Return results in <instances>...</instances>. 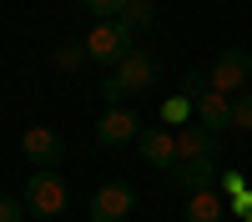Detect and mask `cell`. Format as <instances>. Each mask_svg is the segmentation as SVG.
Wrapping results in <instances>:
<instances>
[{
    "label": "cell",
    "instance_id": "6da1fadb",
    "mask_svg": "<svg viewBox=\"0 0 252 222\" xmlns=\"http://www.w3.org/2000/svg\"><path fill=\"white\" fill-rule=\"evenodd\" d=\"M81 46H86V61H96V66H111V71L136 51V46H131V31H126L121 20H96L91 35L81 40Z\"/></svg>",
    "mask_w": 252,
    "mask_h": 222
},
{
    "label": "cell",
    "instance_id": "7a4b0ae2",
    "mask_svg": "<svg viewBox=\"0 0 252 222\" xmlns=\"http://www.w3.org/2000/svg\"><path fill=\"white\" fill-rule=\"evenodd\" d=\"M207 86L222 91V96H242V91L252 86V51L227 46V51L212 61V66H207Z\"/></svg>",
    "mask_w": 252,
    "mask_h": 222
},
{
    "label": "cell",
    "instance_id": "3957f363",
    "mask_svg": "<svg viewBox=\"0 0 252 222\" xmlns=\"http://www.w3.org/2000/svg\"><path fill=\"white\" fill-rule=\"evenodd\" d=\"M26 212L31 217H61L66 212V202H71V192H66V177H56V172H35L31 182H26Z\"/></svg>",
    "mask_w": 252,
    "mask_h": 222
},
{
    "label": "cell",
    "instance_id": "277c9868",
    "mask_svg": "<svg viewBox=\"0 0 252 222\" xmlns=\"http://www.w3.org/2000/svg\"><path fill=\"white\" fill-rule=\"evenodd\" d=\"M20 152L35 161V172H56L61 161H66V141H61V131H51V127H31L20 136Z\"/></svg>",
    "mask_w": 252,
    "mask_h": 222
},
{
    "label": "cell",
    "instance_id": "5b68a950",
    "mask_svg": "<svg viewBox=\"0 0 252 222\" xmlns=\"http://www.w3.org/2000/svg\"><path fill=\"white\" fill-rule=\"evenodd\" d=\"M136 212V192L126 187V182H106V187H96L91 197V222H126Z\"/></svg>",
    "mask_w": 252,
    "mask_h": 222
},
{
    "label": "cell",
    "instance_id": "8992f818",
    "mask_svg": "<svg viewBox=\"0 0 252 222\" xmlns=\"http://www.w3.org/2000/svg\"><path fill=\"white\" fill-rule=\"evenodd\" d=\"M136 152H141V161L146 167H157V172H172L177 167V131L172 127H146L141 136H136Z\"/></svg>",
    "mask_w": 252,
    "mask_h": 222
},
{
    "label": "cell",
    "instance_id": "52a82bcc",
    "mask_svg": "<svg viewBox=\"0 0 252 222\" xmlns=\"http://www.w3.org/2000/svg\"><path fill=\"white\" fill-rule=\"evenodd\" d=\"M116 81H121V91L126 96H141V91H152L157 81H161V66H157V56H146V51H131L121 61V66L111 71Z\"/></svg>",
    "mask_w": 252,
    "mask_h": 222
},
{
    "label": "cell",
    "instance_id": "ba28073f",
    "mask_svg": "<svg viewBox=\"0 0 252 222\" xmlns=\"http://www.w3.org/2000/svg\"><path fill=\"white\" fill-rule=\"evenodd\" d=\"M146 127H141V116L131 106H106V116L96 121V141L101 147H126V141H136Z\"/></svg>",
    "mask_w": 252,
    "mask_h": 222
},
{
    "label": "cell",
    "instance_id": "9c48e42d",
    "mask_svg": "<svg viewBox=\"0 0 252 222\" xmlns=\"http://www.w3.org/2000/svg\"><path fill=\"white\" fill-rule=\"evenodd\" d=\"M222 152V136L197 127V121H187V127H177V157L182 161H217Z\"/></svg>",
    "mask_w": 252,
    "mask_h": 222
},
{
    "label": "cell",
    "instance_id": "30bf717a",
    "mask_svg": "<svg viewBox=\"0 0 252 222\" xmlns=\"http://www.w3.org/2000/svg\"><path fill=\"white\" fill-rule=\"evenodd\" d=\"M217 161H177L172 172H166V182H172L177 192H187V197H197V192H217Z\"/></svg>",
    "mask_w": 252,
    "mask_h": 222
},
{
    "label": "cell",
    "instance_id": "8fae6325",
    "mask_svg": "<svg viewBox=\"0 0 252 222\" xmlns=\"http://www.w3.org/2000/svg\"><path fill=\"white\" fill-rule=\"evenodd\" d=\"M192 116H197V127H207V131H227L232 127V96H222V91H202L197 101H192Z\"/></svg>",
    "mask_w": 252,
    "mask_h": 222
},
{
    "label": "cell",
    "instance_id": "7c38bea8",
    "mask_svg": "<svg viewBox=\"0 0 252 222\" xmlns=\"http://www.w3.org/2000/svg\"><path fill=\"white\" fill-rule=\"evenodd\" d=\"M222 217H227V197H217V192L187 197V222H222Z\"/></svg>",
    "mask_w": 252,
    "mask_h": 222
},
{
    "label": "cell",
    "instance_id": "4fadbf2b",
    "mask_svg": "<svg viewBox=\"0 0 252 222\" xmlns=\"http://www.w3.org/2000/svg\"><path fill=\"white\" fill-rule=\"evenodd\" d=\"M152 20H157V5H152V0H126V10H121V26H126V31H146Z\"/></svg>",
    "mask_w": 252,
    "mask_h": 222
},
{
    "label": "cell",
    "instance_id": "5bb4252c",
    "mask_svg": "<svg viewBox=\"0 0 252 222\" xmlns=\"http://www.w3.org/2000/svg\"><path fill=\"white\" fill-rule=\"evenodd\" d=\"M232 127H237V131H252V96H247V91L232 96Z\"/></svg>",
    "mask_w": 252,
    "mask_h": 222
},
{
    "label": "cell",
    "instance_id": "9a60e30c",
    "mask_svg": "<svg viewBox=\"0 0 252 222\" xmlns=\"http://www.w3.org/2000/svg\"><path fill=\"white\" fill-rule=\"evenodd\" d=\"M187 116H192V106H187V101H166V106H161V127H187Z\"/></svg>",
    "mask_w": 252,
    "mask_h": 222
},
{
    "label": "cell",
    "instance_id": "2e32d148",
    "mask_svg": "<svg viewBox=\"0 0 252 222\" xmlns=\"http://www.w3.org/2000/svg\"><path fill=\"white\" fill-rule=\"evenodd\" d=\"M0 222H26V202L10 197V192H0Z\"/></svg>",
    "mask_w": 252,
    "mask_h": 222
},
{
    "label": "cell",
    "instance_id": "e0dca14e",
    "mask_svg": "<svg viewBox=\"0 0 252 222\" xmlns=\"http://www.w3.org/2000/svg\"><path fill=\"white\" fill-rule=\"evenodd\" d=\"M81 61H86V46H81V40H76V46H61V51H56V66H61V71H76Z\"/></svg>",
    "mask_w": 252,
    "mask_h": 222
},
{
    "label": "cell",
    "instance_id": "ac0fdd59",
    "mask_svg": "<svg viewBox=\"0 0 252 222\" xmlns=\"http://www.w3.org/2000/svg\"><path fill=\"white\" fill-rule=\"evenodd\" d=\"M86 10H91V15H101V20H121L126 0H86Z\"/></svg>",
    "mask_w": 252,
    "mask_h": 222
},
{
    "label": "cell",
    "instance_id": "d6986e66",
    "mask_svg": "<svg viewBox=\"0 0 252 222\" xmlns=\"http://www.w3.org/2000/svg\"><path fill=\"white\" fill-rule=\"evenodd\" d=\"M182 91L192 96V101H197L202 91H212V86H207V71H187V76H182Z\"/></svg>",
    "mask_w": 252,
    "mask_h": 222
},
{
    "label": "cell",
    "instance_id": "ffe728a7",
    "mask_svg": "<svg viewBox=\"0 0 252 222\" xmlns=\"http://www.w3.org/2000/svg\"><path fill=\"white\" fill-rule=\"evenodd\" d=\"M227 212H232V217H242V222H252V192H237V197H227Z\"/></svg>",
    "mask_w": 252,
    "mask_h": 222
},
{
    "label": "cell",
    "instance_id": "44dd1931",
    "mask_svg": "<svg viewBox=\"0 0 252 222\" xmlns=\"http://www.w3.org/2000/svg\"><path fill=\"white\" fill-rule=\"evenodd\" d=\"M217 187H222V197H237V192H247V187H242V172H222V177H217Z\"/></svg>",
    "mask_w": 252,
    "mask_h": 222
}]
</instances>
